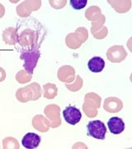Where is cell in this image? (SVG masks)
<instances>
[{"label": "cell", "mask_w": 132, "mask_h": 149, "mask_svg": "<svg viewBox=\"0 0 132 149\" xmlns=\"http://www.w3.org/2000/svg\"><path fill=\"white\" fill-rule=\"evenodd\" d=\"M63 116L65 121L69 124L75 125L80 122L82 118V113L77 108L69 106L63 111Z\"/></svg>", "instance_id": "cell-3"}, {"label": "cell", "mask_w": 132, "mask_h": 149, "mask_svg": "<svg viewBox=\"0 0 132 149\" xmlns=\"http://www.w3.org/2000/svg\"><path fill=\"white\" fill-rule=\"evenodd\" d=\"M88 67L90 71L94 72V73H98V72L102 71L105 68V61L102 57L95 56L88 61Z\"/></svg>", "instance_id": "cell-6"}, {"label": "cell", "mask_w": 132, "mask_h": 149, "mask_svg": "<svg viewBox=\"0 0 132 149\" xmlns=\"http://www.w3.org/2000/svg\"><path fill=\"white\" fill-rule=\"evenodd\" d=\"M70 5L75 10H81L86 7L88 3V0H70Z\"/></svg>", "instance_id": "cell-7"}, {"label": "cell", "mask_w": 132, "mask_h": 149, "mask_svg": "<svg viewBox=\"0 0 132 149\" xmlns=\"http://www.w3.org/2000/svg\"><path fill=\"white\" fill-rule=\"evenodd\" d=\"M40 56V53L38 51H26L25 52H22L21 56V58L24 60L25 64L24 68L26 71L32 74L33 72V70L37 65L38 58Z\"/></svg>", "instance_id": "cell-2"}, {"label": "cell", "mask_w": 132, "mask_h": 149, "mask_svg": "<svg viewBox=\"0 0 132 149\" xmlns=\"http://www.w3.org/2000/svg\"><path fill=\"white\" fill-rule=\"evenodd\" d=\"M41 137L35 133H27L21 139L22 146L26 149L37 148L41 143Z\"/></svg>", "instance_id": "cell-4"}, {"label": "cell", "mask_w": 132, "mask_h": 149, "mask_svg": "<svg viewBox=\"0 0 132 149\" xmlns=\"http://www.w3.org/2000/svg\"><path fill=\"white\" fill-rule=\"evenodd\" d=\"M88 128V135L91 136L96 139L104 140L106 133V125L100 120H94L90 121L87 125Z\"/></svg>", "instance_id": "cell-1"}, {"label": "cell", "mask_w": 132, "mask_h": 149, "mask_svg": "<svg viewBox=\"0 0 132 149\" xmlns=\"http://www.w3.org/2000/svg\"><path fill=\"white\" fill-rule=\"evenodd\" d=\"M107 127L111 133L117 135L121 134L125 130V123L121 118L112 117L108 120Z\"/></svg>", "instance_id": "cell-5"}]
</instances>
